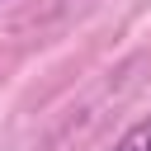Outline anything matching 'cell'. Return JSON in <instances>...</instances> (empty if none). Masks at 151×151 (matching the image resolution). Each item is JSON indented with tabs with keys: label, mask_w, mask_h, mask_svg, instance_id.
I'll return each instance as SVG.
<instances>
[{
	"label": "cell",
	"mask_w": 151,
	"mask_h": 151,
	"mask_svg": "<svg viewBox=\"0 0 151 151\" xmlns=\"http://www.w3.org/2000/svg\"><path fill=\"white\" fill-rule=\"evenodd\" d=\"M109 151H151V113H146V118H137V123H132V127H127Z\"/></svg>",
	"instance_id": "cell-1"
}]
</instances>
